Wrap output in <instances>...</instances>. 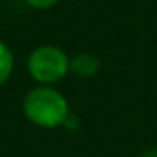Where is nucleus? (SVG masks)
<instances>
[{
  "label": "nucleus",
  "mask_w": 157,
  "mask_h": 157,
  "mask_svg": "<svg viewBox=\"0 0 157 157\" xmlns=\"http://www.w3.org/2000/svg\"><path fill=\"white\" fill-rule=\"evenodd\" d=\"M22 110L28 121L40 128L62 126L70 115L66 97L51 86H37L29 90L22 101Z\"/></svg>",
  "instance_id": "obj_1"
},
{
  "label": "nucleus",
  "mask_w": 157,
  "mask_h": 157,
  "mask_svg": "<svg viewBox=\"0 0 157 157\" xmlns=\"http://www.w3.org/2000/svg\"><path fill=\"white\" fill-rule=\"evenodd\" d=\"M101 70V60L93 53H77L70 59V71L80 78H90Z\"/></svg>",
  "instance_id": "obj_3"
},
{
  "label": "nucleus",
  "mask_w": 157,
  "mask_h": 157,
  "mask_svg": "<svg viewBox=\"0 0 157 157\" xmlns=\"http://www.w3.org/2000/svg\"><path fill=\"white\" fill-rule=\"evenodd\" d=\"M13 66H15V57H13V51L11 48L0 40V86H4L11 73H13Z\"/></svg>",
  "instance_id": "obj_4"
},
{
  "label": "nucleus",
  "mask_w": 157,
  "mask_h": 157,
  "mask_svg": "<svg viewBox=\"0 0 157 157\" xmlns=\"http://www.w3.org/2000/svg\"><path fill=\"white\" fill-rule=\"evenodd\" d=\"M139 157H157V148H148V150H144Z\"/></svg>",
  "instance_id": "obj_6"
},
{
  "label": "nucleus",
  "mask_w": 157,
  "mask_h": 157,
  "mask_svg": "<svg viewBox=\"0 0 157 157\" xmlns=\"http://www.w3.org/2000/svg\"><path fill=\"white\" fill-rule=\"evenodd\" d=\"M28 73L40 86H51L70 73V57L64 49L42 44L28 57Z\"/></svg>",
  "instance_id": "obj_2"
},
{
  "label": "nucleus",
  "mask_w": 157,
  "mask_h": 157,
  "mask_svg": "<svg viewBox=\"0 0 157 157\" xmlns=\"http://www.w3.org/2000/svg\"><path fill=\"white\" fill-rule=\"evenodd\" d=\"M28 6H31L33 9H49L53 6H57L60 0H24Z\"/></svg>",
  "instance_id": "obj_5"
}]
</instances>
